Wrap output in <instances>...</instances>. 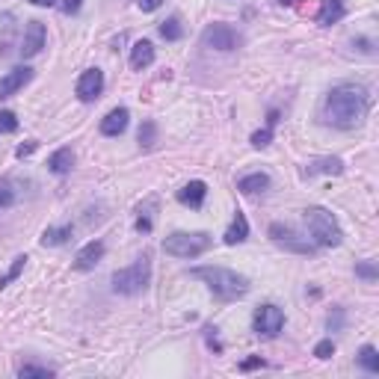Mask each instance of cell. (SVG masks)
I'll return each mask as SVG.
<instances>
[{"mask_svg":"<svg viewBox=\"0 0 379 379\" xmlns=\"http://www.w3.org/2000/svg\"><path fill=\"white\" fill-rule=\"evenodd\" d=\"M367 110H371V95L364 86L355 83H341L326 95L323 104V118L335 127H355L364 122Z\"/></svg>","mask_w":379,"mask_h":379,"instance_id":"obj_1","label":"cell"},{"mask_svg":"<svg viewBox=\"0 0 379 379\" xmlns=\"http://www.w3.org/2000/svg\"><path fill=\"white\" fill-rule=\"evenodd\" d=\"M193 276L201 279L208 288L219 296V300L231 302V300H240V296L249 293V279L240 276L234 270H225V267H196Z\"/></svg>","mask_w":379,"mask_h":379,"instance_id":"obj_2","label":"cell"},{"mask_svg":"<svg viewBox=\"0 0 379 379\" xmlns=\"http://www.w3.org/2000/svg\"><path fill=\"white\" fill-rule=\"evenodd\" d=\"M302 219H305L308 234H311V243H317V246H341L343 231H341L338 219L332 217L326 208H308L302 213Z\"/></svg>","mask_w":379,"mask_h":379,"instance_id":"obj_3","label":"cell"},{"mask_svg":"<svg viewBox=\"0 0 379 379\" xmlns=\"http://www.w3.org/2000/svg\"><path fill=\"white\" fill-rule=\"evenodd\" d=\"M148 276H151V261L148 255H142L130 267L113 272V291L122 296H137L148 288Z\"/></svg>","mask_w":379,"mask_h":379,"instance_id":"obj_4","label":"cell"},{"mask_svg":"<svg viewBox=\"0 0 379 379\" xmlns=\"http://www.w3.org/2000/svg\"><path fill=\"white\" fill-rule=\"evenodd\" d=\"M210 234L205 231H175L163 240V252L172 258H199L210 249Z\"/></svg>","mask_w":379,"mask_h":379,"instance_id":"obj_5","label":"cell"},{"mask_svg":"<svg viewBox=\"0 0 379 379\" xmlns=\"http://www.w3.org/2000/svg\"><path fill=\"white\" fill-rule=\"evenodd\" d=\"M284 326V311L276 305H258L255 308V317H252V329L258 332L261 338H276Z\"/></svg>","mask_w":379,"mask_h":379,"instance_id":"obj_6","label":"cell"},{"mask_svg":"<svg viewBox=\"0 0 379 379\" xmlns=\"http://www.w3.org/2000/svg\"><path fill=\"white\" fill-rule=\"evenodd\" d=\"M201 42H205V47H213V51H234L240 45V33L231 24H208L205 33H201Z\"/></svg>","mask_w":379,"mask_h":379,"instance_id":"obj_7","label":"cell"},{"mask_svg":"<svg viewBox=\"0 0 379 379\" xmlns=\"http://www.w3.org/2000/svg\"><path fill=\"white\" fill-rule=\"evenodd\" d=\"M270 237H272V243H279L281 249H288V252L314 255V243L305 240V237H300L293 229H288V225H281V222H272L270 225Z\"/></svg>","mask_w":379,"mask_h":379,"instance_id":"obj_8","label":"cell"},{"mask_svg":"<svg viewBox=\"0 0 379 379\" xmlns=\"http://www.w3.org/2000/svg\"><path fill=\"white\" fill-rule=\"evenodd\" d=\"M77 98L83 104H92V101H98L101 98V92H104V71L101 68H86L83 75L77 77Z\"/></svg>","mask_w":379,"mask_h":379,"instance_id":"obj_9","label":"cell"},{"mask_svg":"<svg viewBox=\"0 0 379 379\" xmlns=\"http://www.w3.org/2000/svg\"><path fill=\"white\" fill-rule=\"evenodd\" d=\"M45 42H47V30H45V24H42V21H27L18 54H21L24 59H30V56H36V54L42 51Z\"/></svg>","mask_w":379,"mask_h":379,"instance_id":"obj_10","label":"cell"},{"mask_svg":"<svg viewBox=\"0 0 379 379\" xmlns=\"http://www.w3.org/2000/svg\"><path fill=\"white\" fill-rule=\"evenodd\" d=\"M30 80H33V68H27V65H18V68L6 71V75L0 77V101L9 98V95H15L18 89H24Z\"/></svg>","mask_w":379,"mask_h":379,"instance_id":"obj_11","label":"cell"},{"mask_svg":"<svg viewBox=\"0 0 379 379\" xmlns=\"http://www.w3.org/2000/svg\"><path fill=\"white\" fill-rule=\"evenodd\" d=\"M127 118H130V113L125 110V107H116V110H110V113L101 118V134H104V137H118V134H125Z\"/></svg>","mask_w":379,"mask_h":379,"instance_id":"obj_12","label":"cell"},{"mask_svg":"<svg viewBox=\"0 0 379 379\" xmlns=\"http://www.w3.org/2000/svg\"><path fill=\"white\" fill-rule=\"evenodd\" d=\"M343 172V160L341 157H317L302 169V178H314V175H341Z\"/></svg>","mask_w":379,"mask_h":379,"instance_id":"obj_13","label":"cell"},{"mask_svg":"<svg viewBox=\"0 0 379 379\" xmlns=\"http://www.w3.org/2000/svg\"><path fill=\"white\" fill-rule=\"evenodd\" d=\"M205 196H208L205 181H190V184H184L181 190H178V201L187 205V208H201L205 205Z\"/></svg>","mask_w":379,"mask_h":379,"instance_id":"obj_14","label":"cell"},{"mask_svg":"<svg viewBox=\"0 0 379 379\" xmlns=\"http://www.w3.org/2000/svg\"><path fill=\"white\" fill-rule=\"evenodd\" d=\"M101 258H104V243H101V240H89V243L77 252L75 267H77V270H92V267H98Z\"/></svg>","mask_w":379,"mask_h":379,"instance_id":"obj_15","label":"cell"},{"mask_svg":"<svg viewBox=\"0 0 379 379\" xmlns=\"http://www.w3.org/2000/svg\"><path fill=\"white\" fill-rule=\"evenodd\" d=\"M154 63V45L151 42H137L134 47H130V68L134 71H142V68H148Z\"/></svg>","mask_w":379,"mask_h":379,"instance_id":"obj_16","label":"cell"},{"mask_svg":"<svg viewBox=\"0 0 379 379\" xmlns=\"http://www.w3.org/2000/svg\"><path fill=\"white\" fill-rule=\"evenodd\" d=\"M343 0H323V6L317 12V24H323V27H332V24H338L343 18Z\"/></svg>","mask_w":379,"mask_h":379,"instance_id":"obj_17","label":"cell"},{"mask_svg":"<svg viewBox=\"0 0 379 379\" xmlns=\"http://www.w3.org/2000/svg\"><path fill=\"white\" fill-rule=\"evenodd\" d=\"M270 187V175L267 172H252V175H246L237 181V190L246 196H255V193H264V190Z\"/></svg>","mask_w":379,"mask_h":379,"instance_id":"obj_18","label":"cell"},{"mask_svg":"<svg viewBox=\"0 0 379 379\" xmlns=\"http://www.w3.org/2000/svg\"><path fill=\"white\" fill-rule=\"evenodd\" d=\"M249 237V219L243 217V213H237V217L231 219V225H229V231H225V246H237V243H243Z\"/></svg>","mask_w":379,"mask_h":379,"instance_id":"obj_19","label":"cell"},{"mask_svg":"<svg viewBox=\"0 0 379 379\" xmlns=\"http://www.w3.org/2000/svg\"><path fill=\"white\" fill-rule=\"evenodd\" d=\"M71 166H75V154H71V148H59V151H54L51 157H47V169H51L54 175L71 172Z\"/></svg>","mask_w":379,"mask_h":379,"instance_id":"obj_20","label":"cell"},{"mask_svg":"<svg viewBox=\"0 0 379 379\" xmlns=\"http://www.w3.org/2000/svg\"><path fill=\"white\" fill-rule=\"evenodd\" d=\"M71 237V225H63V229H47L42 234V246H63Z\"/></svg>","mask_w":379,"mask_h":379,"instance_id":"obj_21","label":"cell"},{"mask_svg":"<svg viewBox=\"0 0 379 379\" xmlns=\"http://www.w3.org/2000/svg\"><path fill=\"white\" fill-rule=\"evenodd\" d=\"M359 364L364 367V371H371V373H379V353H376V347H362L359 350Z\"/></svg>","mask_w":379,"mask_h":379,"instance_id":"obj_22","label":"cell"},{"mask_svg":"<svg viewBox=\"0 0 379 379\" xmlns=\"http://www.w3.org/2000/svg\"><path fill=\"white\" fill-rule=\"evenodd\" d=\"M160 36L166 42H178L184 36V27H181V21L178 18H166L163 24H160Z\"/></svg>","mask_w":379,"mask_h":379,"instance_id":"obj_23","label":"cell"},{"mask_svg":"<svg viewBox=\"0 0 379 379\" xmlns=\"http://www.w3.org/2000/svg\"><path fill=\"white\" fill-rule=\"evenodd\" d=\"M154 142H157V125H154V122H142V127H139V146L142 148H151Z\"/></svg>","mask_w":379,"mask_h":379,"instance_id":"obj_24","label":"cell"},{"mask_svg":"<svg viewBox=\"0 0 379 379\" xmlns=\"http://www.w3.org/2000/svg\"><path fill=\"white\" fill-rule=\"evenodd\" d=\"M24 264H27V255H18L15 261H12V267H9V272L6 276H0V291L6 288V284L12 281V279H18L21 276V270H24Z\"/></svg>","mask_w":379,"mask_h":379,"instance_id":"obj_25","label":"cell"},{"mask_svg":"<svg viewBox=\"0 0 379 379\" xmlns=\"http://www.w3.org/2000/svg\"><path fill=\"white\" fill-rule=\"evenodd\" d=\"M18 376H21V379H30V376L51 379V376H54V371H51V367H42V364H24L21 371H18Z\"/></svg>","mask_w":379,"mask_h":379,"instance_id":"obj_26","label":"cell"},{"mask_svg":"<svg viewBox=\"0 0 379 379\" xmlns=\"http://www.w3.org/2000/svg\"><path fill=\"white\" fill-rule=\"evenodd\" d=\"M15 130H18V118H15V113L0 110V134H15Z\"/></svg>","mask_w":379,"mask_h":379,"instance_id":"obj_27","label":"cell"},{"mask_svg":"<svg viewBox=\"0 0 379 379\" xmlns=\"http://www.w3.org/2000/svg\"><path fill=\"white\" fill-rule=\"evenodd\" d=\"M270 139H272V127L267 125L264 130H255V134H252V139H249V142H252L255 148H267V146H270Z\"/></svg>","mask_w":379,"mask_h":379,"instance_id":"obj_28","label":"cell"},{"mask_svg":"<svg viewBox=\"0 0 379 379\" xmlns=\"http://www.w3.org/2000/svg\"><path fill=\"white\" fill-rule=\"evenodd\" d=\"M12 201H15V190L9 181H0V208H9Z\"/></svg>","mask_w":379,"mask_h":379,"instance_id":"obj_29","label":"cell"},{"mask_svg":"<svg viewBox=\"0 0 379 379\" xmlns=\"http://www.w3.org/2000/svg\"><path fill=\"white\" fill-rule=\"evenodd\" d=\"M355 276H362V279H376L379 276V270H376V264H373V261H364V264H359V267H355Z\"/></svg>","mask_w":379,"mask_h":379,"instance_id":"obj_30","label":"cell"},{"mask_svg":"<svg viewBox=\"0 0 379 379\" xmlns=\"http://www.w3.org/2000/svg\"><path fill=\"white\" fill-rule=\"evenodd\" d=\"M332 353H335V341H332V338H326V341H320L317 343V347H314V355H317V359H329V355Z\"/></svg>","mask_w":379,"mask_h":379,"instance_id":"obj_31","label":"cell"},{"mask_svg":"<svg viewBox=\"0 0 379 379\" xmlns=\"http://www.w3.org/2000/svg\"><path fill=\"white\" fill-rule=\"evenodd\" d=\"M137 6H139L142 12H154V9L163 6V0H137Z\"/></svg>","mask_w":379,"mask_h":379,"instance_id":"obj_32","label":"cell"},{"mask_svg":"<svg viewBox=\"0 0 379 379\" xmlns=\"http://www.w3.org/2000/svg\"><path fill=\"white\" fill-rule=\"evenodd\" d=\"M33 151H36V142H24V146H18V148H15V157H21V160H24V157H30Z\"/></svg>","mask_w":379,"mask_h":379,"instance_id":"obj_33","label":"cell"},{"mask_svg":"<svg viewBox=\"0 0 379 379\" xmlns=\"http://www.w3.org/2000/svg\"><path fill=\"white\" fill-rule=\"evenodd\" d=\"M80 6H83V0H63V12H65V15H75Z\"/></svg>","mask_w":379,"mask_h":379,"instance_id":"obj_34","label":"cell"},{"mask_svg":"<svg viewBox=\"0 0 379 379\" xmlns=\"http://www.w3.org/2000/svg\"><path fill=\"white\" fill-rule=\"evenodd\" d=\"M261 364H264L261 359H246V362L240 364V371H252V367H261Z\"/></svg>","mask_w":379,"mask_h":379,"instance_id":"obj_35","label":"cell"},{"mask_svg":"<svg viewBox=\"0 0 379 379\" xmlns=\"http://www.w3.org/2000/svg\"><path fill=\"white\" fill-rule=\"evenodd\" d=\"M30 3H33V6H47V9H51L56 0H30Z\"/></svg>","mask_w":379,"mask_h":379,"instance_id":"obj_36","label":"cell"},{"mask_svg":"<svg viewBox=\"0 0 379 379\" xmlns=\"http://www.w3.org/2000/svg\"><path fill=\"white\" fill-rule=\"evenodd\" d=\"M281 3H284V6H296V3H300V0H281Z\"/></svg>","mask_w":379,"mask_h":379,"instance_id":"obj_37","label":"cell"}]
</instances>
